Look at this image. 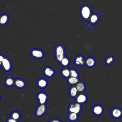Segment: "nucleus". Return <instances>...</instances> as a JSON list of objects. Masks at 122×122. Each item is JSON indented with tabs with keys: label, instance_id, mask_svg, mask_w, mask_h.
Returning <instances> with one entry per match:
<instances>
[{
	"label": "nucleus",
	"instance_id": "obj_14",
	"mask_svg": "<svg viewBox=\"0 0 122 122\" xmlns=\"http://www.w3.org/2000/svg\"><path fill=\"white\" fill-rule=\"evenodd\" d=\"M48 84V81L44 78H40L37 81V86L39 89H45Z\"/></svg>",
	"mask_w": 122,
	"mask_h": 122
},
{
	"label": "nucleus",
	"instance_id": "obj_16",
	"mask_svg": "<svg viewBox=\"0 0 122 122\" xmlns=\"http://www.w3.org/2000/svg\"><path fill=\"white\" fill-rule=\"evenodd\" d=\"M14 85L18 89H22L26 86V82L23 79L21 78H17L15 79Z\"/></svg>",
	"mask_w": 122,
	"mask_h": 122
},
{
	"label": "nucleus",
	"instance_id": "obj_30",
	"mask_svg": "<svg viewBox=\"0 0 122 122\" xmlns=\"http://www.w3.org/2000/svg\"><path fill=\"white\" fill-rule=\"evenodd\" d=\"M49 122H61L60 120H59L58 119L55 118V119H53L51 120L50 121H49Z\"/></svg>",
	"mask_w": 122,
	"mask_h": 122
},
{
	"label": "nucleus",
	"instance_id": "obj_21",
	"mask_svg": "<svg viewBox=\"0 0 122 122\" xmlns=\"http://www.w3.org/2000/svg\"><path fill=\"white\" fill-rule=\"evenodd\" d=\"M68 120L71 122H76L79 118V114L73 112H69L68 114Z\"/></svg>",
	"mask_w": 122,
	"mask_h": 122
},
{
	"label": "nucleus",
	"instance_id": "obj_20",
	"mask_svg": "<svg viewBox=\"0 0 122 122\" xmlns=\"http://www.w3.org/2000/svg\"><path fill=\"white\" fill-rule=\"evenodd\" d=\"M70 69H69L68 67L63 68L61 71V75L65 79H68L70 77Z\"/></svg>",
	"mask_w": 122,
	"mask_h": 122
},
{
	"label": "nucleus",
	"instance_id": "obj_18",
	"mask_svg": "<svg viewBox=\"0 0 122 122\" xmlns=\"http://www.w3.org/2000/svg\"><path fill=\"white\" fill-rule=\"evenodd\" d=\"M9 20V16L7 14L3 13L0 15V25L4 26L6 25Z\"/></svg>",
	"mask_w": 122,
	"mask_h": 122
},
{
	"label": "nucleus",
	"instance_id": "obj_19",
	"mask_svg": "<svg viewBox=\"0 0 122 122\" xmlns=\"http://www.w3.org/2000/svg\"><path fill=\"white\" fill-rule=\"evenodd\" d=\"M75 87L78 92H83L86 89V85L85 83L80 81L76 84Z\"/></svg>",
	"mask_w": 122,
	"mask_h": 122
},
{
	"label": "nucleus",
	"instance_id": "obj_2",
	"mask_svg": "<svg viewBox=\"0 0 122 122\" xmlns=\"http://www.w3.org/2000/svg\"><path fill=\"white\" fill-rule=\"evenodd\" d=\"M54 55L57 61L60 63L62 59L65 56V49L64 46L61 44L57 45L54 49Z\"/></svg>",
	"mask_w": 122,
	"mask_h": 122
},
{
	"label": "nucleus",
	"instance_id": "obj_23",
	"mask_svg": "<svg viewBox=\"0 0 122 122\" xmlns=\"http://www.w3.org/2000/svg\"><path fill=\"white\" fill-rule=\"evenodd\" d=\"M67 80L68 83L71 86H75L76 84L80 81L79 78L72 77H69Z\"/></svg>",
	"mask_w": 122,
	"mask_h": 122
},
{
	"label": "nucleus",
	"instance_id": "obj_9",
	"mask_svg": "<svg viewBox=\"0 0 122 122\" xmlns=\"http://www.w3.org/2000/svg\"><path fill=\"white\" fill-rule=\"evenodd\" d=\"M104 112V109L103 106L100 104H97L94 105L92 108V112L93 114L96 116H101Z\"/></svg>",
	"mask_w": 122,
	"mask_h": 122
},
{
	"label": "nucleus",
	"instance_id": "obj_15",
	"mask_svg": "<svg viewBox=\"0 0 122 122\" xmlns=\"http://www.w3.org/2000/svg\"><path fill=\"white\" fill-rule=\"evenodd\" d=\"M85 65H86L87 67L92 68L95 66L96 61L94 58L92 57H89L85 59Z\"/></svg>",
	"mask_w": 122,
	"mask_h": 122
},
{
	"label": "nucleus",
	"instance_id": "obj_8",
	"mask_svg": "<svg viewBox=\"0 0 122 122\" xmlns=\"http://www.w3.org/2000/svg\"><path fill=\"white\" fill-rule=\"evenodd\" d=\"M46 110L47 107L46 104H39L35 110V114L37 117H41L45 114Z\"/></svg>",
	"mask_w": 122,
	"mask_h": 122
},
{
	"label": "nucleus",
	"instance_id": "obj_29",
	"mask_svg": "<svg viewBox=\"0 0 122 122\" xmlns=\"http://www.w3.org/2000/svg\"><path fill=\"white\" fill-rule=\"evenodd\" d=\"M4 55H3L2 54H0V67L1 66L2 62L4 59Z\"/></svg>",
	"mask_w": 122,
	"mask_h": 122
},
{
	"label": "nucleus",
	"instance_id": "obj_4",
	"mask_svg": "<svg viewBox=\"0 0 122 122\" xmlns=\"http://www.w3.org/2000/svg\"><path fill=\"white\" fill-rule=\"evenodd\" d=\"M101 15V13H93L91 15L89 20L88 21V24L87 27L89 30L92 29V25L97 24L100 20V16Z\"/></svg>",
	"mask_w": 122,
	"mask_h": 122
},
{
	"label": "nucleus",
	"instance_id": "obj_17",
	"mask_svg": "<svg viewBox=\"0 0 122 122\" xmlns=\"http://www.w3.org/2000/svg\"><path fill=\"white\" fill-rule=\"evenodd\" d=\"M14 81L15 79H13L11 74H9L4 80V84L7 87H10L14 85Z\"/></svg>",
	"mask_w": 122,
	"mask_h": 122
},
{
	"label": "nucleus",
	"instance_id": "obj_22",
	"mask_svg": "<svg viewBox=\"0 0 122 122\" xmlns=\"http://www.w3.org/2000/svg\"><path fill=\"white\" fill-rule=\"evenodd\" d=\"M70 63V59H69V58L66 56L62 59V60L60 62L61 66H62L63 68L68 67L69 66Z\"/></svg>",
	"mask_w": 122,
	"mask_h": 122
},
{
	"label": "nucleus",
	"instance_id": "obj_11",
	"mask_svg": "<svg viewBox=\"0 0 122 122\" xmlns=\"http://www.w3.org/2000/svg\"><path fill=\"white\" fill-rule=\"evenodd\" d=\"M111 115L113 118L119 119L122 116V110L118 107H114L112 109Z\"/></svg>",
	"mask_w": 122,
	"mask_h": 122
},
{
	"label": "nucleus",
	"instance_id": "obj_24",
	"mask_svg": "<svg viewBox=\"0 0 122 122\" xmlns=\"http://www.w3.org/2000/svg\"><path fill=\"white\" fill-rule=\"evenodd\" d=\"M78 92L75 86H71L69 90V95L71 98H75L77 95Z\"/></svg>",
	"mask_w": 122,
	"mask_h": 122
},
{
	"label": "nucleus",
	"instance_id": "obj_13",
	"mask_svg": "<svg viewBox=\"0 0 122 122\" xmlns=\"http://www.w3.org/2000/svg\"><path fill=\"white\" fill-rule=\"evenodd\" d=\"M85 59L82 55H79L76 56L74 60V63L77 66H82L85 65Z\"/></svg>",
	"mask_w": 122,
	"mask_h": 122
},
{
	"label": "nucleus",
	"instance_id": "obj_10",
	"mask_svg": "<svg viewBox=\"0 0 122 122\" xmlns=\"http://www.w3.org/2000/svg\"><path fill=\"white\" fill-rule=\"evenodd\" d=\"M88 101V97L86 94L83 92H80L77 94L75 97V102L82 105Z\"/></svg>",
	"mask_w": 122,
	"mask_h": 122
},
{
	"label": "nucleus",
	"instance_id": "obj_26",
	"mask_svg": "<svg viewBox=\"0 0 122 122\" xmlns=\"http://www.w3.org/2000/svg\"><path fill=\"white\" fill-rule=\"evenodd\" d=\"M115 58L112 56H109L105 58V63L107 65H112L113 62L114 61Z\"/></svg>",
	"mask_w": 122,
	"mask_h": 122
},
{
	"label": "nucleus",
	"instance_id": "obj_5",
	"mask_svg": "<svg viewBox=\"0 0 122 122\" xmlns=\"http://www.w3.org/2000/svg\"><path fill=\"white\" fill-rule=\"evenodd\" d=\"M30 55L33 58L37 60H41L44 56V53L42 50L38 48H33L30 51Z\"/></svg>",
	"mask_w": 122,
	"mask_h": 122
},
{
	"label": "nucleus",
	"instance_id": "obj_7",
	"mask_svg": "<svg viewBox=\"0 0 122 122\" xmlns=\"http://www.w3.org/2000/svg\"><path fill=\"white\" fill-rule=\"evenodd\" d=\"M1 67L4 71L6 72L10 71L12 68V64L10 59L5 56Z\"/></svg>",
	"mask_w": 122,
	"mask_h": 122
},
{
	"label": "nucleus",
	"instance_id": "obj_1",
	"mask_svg": "<svg viewBox=\"0 0 122 122\" xmlns=\"http://www.w3.org/2000/svg\"><path fill=\"white\" fill-rule=\"evenodd\" d=\"M92 10L91 7L87 4L82 5L80 10V14L81 18L84 20L88 21L92 14Z\"/></svg>",
	"mask_w": 122,
	"mask_h": 122
},
{
	"label": "nucleus",
	"instance_id": "obj_6",
	"mask_svg": "<svg viewBox=\"0 0 122 122\" xmlns=\"http://www.w3.org/2000/svg\"><path fill=\"white\" fill-rule=\"evenodd\" d=\"M48 98L47 93L44 92H40L37 94V99L39 104H46Z\"/></svg>",
	"mask_w": 122,
	"mask_h": 122
},
{
	"label": "nucleus",
	"instance_id": "obj_12",
	"mask_svg": "<svg viewBox=\"0 0 122 122\" xmlns=\"http://www.w3.org/2000/svg\"><path fill=\"white\" fill-rule=\"evenodd\" d=\"M54 70L50 66H46L43 70V74L44 75L48 78H51L55 74Z\"/></svg>",
	"mask_w": 122,
	"mask_h": 122
},
{
	"label": "nucleus",
	"instance_id": "obj_25",
	"mask_svg": "<svg viewBox=\"0 0 122 122\" xmlns=\"http://www.w3.org/2000/svg\"><path fill=\"white\" fill-rule=\"evenodd\" d=\"M10 117L15 120L19 121L21 117V114L19 112L17 111H14L11 113Z\"/></svg>",
	"mask_w": 122,
	"mask_h": 122
},
{
	"label": "nucleus",
	"instance_id": "obj_31",
	"mask_svg": "<svg viewBox=\"0 0 122 122\" xmlns=\"http://www.w3.org/2000/svg\"><path fill=\"white\" fill-rule=\"evenodd\" d=\"M0 100H1V97H0Z\"/></svg>",
	"mask_w": 122,
	"mask_h": 122
},
{
	"label": "nucleus",
	"instance_id": "obj_3",
	"mask_svg": "<svg viewBox=\"0 0 122 122\" xmlns=\"http://www.w3.org/2000/svg\"><path fill=\"white\" fill-rule=\"evenodd\" d=\"M81 105L76 102H71L68 107V111L69 112H73L79 114L82 109Z\"/></svg>",
	"mask_w": 122,
	"mask_h": 122
},
{
	"label": "nucleus",
	"instance_id": "obj_28",
	"mask_svg": "<svg viewBox=\"0 0 122 122\" xmlns=\"http://www.w3.org/2000/svg\"><path fill=\"white\" fill-rule=\"evenodd\" d=\"M7 122H19L18 121L15 120L10 117L9 118H8V119L7 120Z\"/></svg>",
	"mask_w": 122,
	"mask_h": 122
},
{
	"label": "nucleus",
	"instance_id": "obj_27",
	"mask_svg": "<svg viewBox=\"0 0 122 122\" xmlns=\"http://www.w3.org/2000/svg\"><path fill=\"white\" fill-rule=\"evenodd\" d=\"M70 77L79 78V73L78 71L74 68L70 69Z\"/></svg>",
	"mask_w": 122,
	"mask_h": 122
}]
</instances>
